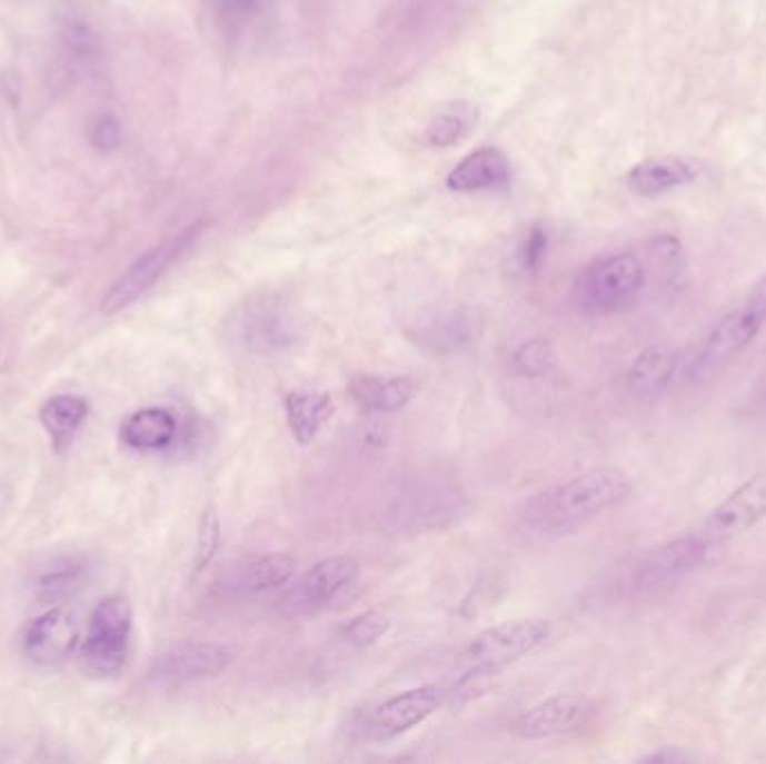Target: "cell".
<instances>
[{
    "instance_id": "cell-21",
    "label": "cell",
    "mask_w": 766,
    "mask_h": 764,
    "mask_svg": "<svg viewBox=\"0 0 766 764\" xmlns=\"http://www.w3.org/2000/svg\"><path fill=\"white\" fill-rule=\"evenodd\" d=\"M178 419L167 408H143L132 413L121 426V441L135 450H160L173 444Z\"/></svg>"
},
{
    "instance_id": "cell-4",
    "label": "cell",
    "mask_w": 766,
    "mask_h": 764,
    "mask_svg": "<svg viewBox=\"0 0 766 764\" xmlns=\"http://www.w3.org/2000/svg\"><path fill=\"white\" fill-rule=\"evenodd\" d=\"M200 234H202V222L191 225L189 229L180 231L178 236H173V238L165 240L162 245L146 251L108 289V294L101 300V312L103 315H117L123 308H128V305H132L137 298H141L152 285H156L167 274V269L176 260H180L191 249V245L198 240Z\"/></svg>"
},
{
    "instance_id": "cell-5",
    "label": "cell",
    "mask_w": 766,
    "mask_h": 764,
    "mask_svg": "<svg viewBox=\"0 0 766 764\" xmlns=\"http://www.w3.org/2000/svg\"><path fill=\"white\" fill-rule=\"evenodd\" d=\"M549 633L551 626L545 619L507 622L480 633L465 651V657L469 666L498 677L507 666L545 644Z\"/></svg>"
},
{
    "instance_id": "cell-2",
    "label": "cell",
    "mask_w": 766,
    "mask_h": 764,
    "mask_svg": "<svg viewBox=\"0 0 766 764\" xmlns=\"http://www.w3.org/2000/svg\"><path fill=\"white\" fill-rule=\"evenodd\" d=\"M644 287V262L635 254H615L583 271L574 287V300L587 315H617L637 302Z\"/></svg>"
},
{
    "instance_id": "cell-34",
    "label": "cell",
    "mask_w": 766,
    "mask_h": 764,
    "mask_svg": "<svg viewBox=\"0 0 766 764\" xmlns=\"http://www.w3.org/2000/svg\"><path fill=\"white\" fill-rule=\"evenodd\" d=\"M231 3L233 6H245V3H249V0H231Z\"/></svg>"
},
{
    "instance_id": "cell-15",
    "label": "cell",
    "mask_w": 766,
    "mask_h": 764,
    "mask_svg": "<svg viewBox=\"0 0 766 764\" xmlns=\"http://www.w3.org/2000/svg\"><path fill=\"white\" fill-rule=\"evenodd\" d=\"M704 167L688 158H657L637 165L628 173V187L641 198H657L693 185Z\"/></svg>"
},
{
    "instance_id": "cell-6",
    "label": "cell",
    "mask_w": 766,
    "mask_h": 764,
    "mask_svg": "<svg viewBox=\"0 0 766 764\" xmlns=\"http://www.w3.org/2000/svg\"><path fill=\"white\" fill-rule=\"evenodd\" d=\"M359 574V563L350 556H332L305 572L285 594V605L291 613H317L330 605L344 589H348Z\"/></svg>"
},
{
    "instance_id": "cell-7",
    "label": "cell",
    "mask_w": 766,
    "mask_h": 764,
    "mask_svg": "<svg viewBox=\"0 0 766 764\" xmlns=\"http://www.w3.org/2000/svg\"><path fill=\"white\" fill-rule=\"evenodd\" d=\"M766 518V472L755 474L742 487H737L702 527L704 538L710 545L735 538Z\"/></svg>"
},
{
    "instance_id": "cell-8",
    "label": "cell",
    "mask_w": 766,
    "mask_h": 764,
    "mask_svg": "<svg viewBox=\"0 0 766 764\" xmlns=\"http://www.w3.org/2000/svg\"><path fill=\"white\" fill-rule=\"evenodd\" d=\"M439 702L441 691L432 684L399 693L368 713L364 733L372 742L395 740L397 735L406 733L408 728L421 724L428 715H432Z\"/></svg>"
},
{
    "instance_id": "cell-17",
    "label": "cell",
    "mask_w": 766,
    "mask_h": 764,
    "mask_svg": "<svg viewBox=\"0 0 766 764\" xmlns=\"http://www.w3.org/2000/svg\"><path fill=\"white\" fill-rule=\"evenodd\" d=\"M679 368V355L666 344L650 346L637 355L633 361L626 384L637 399H653L661 395Z\"/></svg>"
},
{
    "instance_id": "cell-29",
    "label": "cell",
    "mask_w": 766,
    "mask_h": 764,
    "mask_svg": "<svg viewBox=\"0 0 766 764\" xmlns=\"http://www.w3.org/2000/svg\"><path fill=\"white\" fill-rule=\"evenodd\" d=\"M388 628L390 622L384 613H379V609H368V613H361L346 626L344 635L355 646H372L388 633Z\"/></svg>"
},
{
    "instance_id": "cell-23",
    "label": "cell",
    "mask_w": 766,
    "mask_h": 764,
    "mask_svg": "<svg viewBox=\"0 0 766 764\" xmlns=\"http://www.w3.org/2000/svg\"><path fill=\"white\" fill-rule=\"evenodd\" d=\"M294 569H296L294 556H289L285 552L265 554L242 572L240 589L247 594L273 592V589H278L291 581Z\"/></svg>"
},
{
    "instance_id": "cell-26",
    "label": "cell",
    "mask_w": 766,
    "mask_h": 764,
    "mask_svg": "<svg viewBox=\"0 0 766 764\" xmlns=\"http://www.w3.org/2000/svg\"><path fill=\"white\" fill-rule=\"evenodd\" d=\"M86 576V563L77 558L54 560L37 581V594L43 601H59L81 587Z\"/></svg>"
},
{
    "instance_id": "cell-9",
    "label": "cell",
    "mask_w": 766,
    "mask_h": 764,
    "mask_svg": "<svg viewBox=\"0 0 766 764\" xmlns=\"http://www.w3.org/2000/svg\"><path fill=\"white\" fill-rule=\"evenodd\" d=\"M459 512H462V496L455 492V487L426 485L401 496V503L388 514V518L390 527L399 534H421L452 523Z\"/></svg>"
},
{
    "instance_id": "cell-25",
    "label": "cell",
    "mask_w": 766,
    "mask_h": 764,
    "mask_svg": "<svg viewBox=\"0 0 766 764\" xmlns=\"http://www.w3.org/2000/svg\"><path fill=\"white\" fill-rule=\"evenodd\" d=\"M476 123V108L471 103L457 101L444 108L426 128V141L430 146H450L462 139Z\"/></svg>"
},
{
    "instance_id": "cell-3",
    "label": "cell",
    "mask_w": 766,
    "mask_h": 764,
    "mask_svg": "<svg viewBox=\"0 0 766 764\" xmlns=\"http://www.w3.org/2000/svg\"><path fill=\"white\" fill-rule=\"evenodd\" d=\"M132 633V607L123 596L103 598L90 617L88 637L81 646V668L92 677L117 675L128 657Z\"/></svg>"
},
{
    "instance_id": "cell-10",
    "label": "cell",
    "mask_w": 766,
    "mask_h": 764,
    "mask_svg": "<svg viewBox=\"0 0 766 764\" xmlns=\"http://www.w3.org/2000/svg\"><path fill=\"white\" fill-rule=\"evenodd\" d=\"M233 655L227 646L213 642H187L169 648L150 668V679L162 684H182L216 677L231 664Z\"/></svg>"
},
{
    "instance_id": "cell-30",
    "label": "cell",
    "mask_w": 766,
    "mask_h": 764,
    "mask_svg": "<svg viewBox=\"0 0 766 764\" xmlns=\"http://www.w3.org/2000/svg\"><path fill=\"white\" fill-rule=\"evenodd\" d=\"M119 139H121V130L112 117L103 115L94 119L90 128V141L97 150H115L119 146Z\"/></svg>"
},
{
    "instance_id": "cell-28",
    "label": "cell",
    "mask_w": 766,
    "mask_h": 764,
    "mask_svg": "<svg viewBox=\"0 0 766 764\" xmlns=\"http://www.w3.org/2000/svg\"><path fill=\"white\" fill-rule=\"evenodd\" d=\"M220 547V518L213 505L205 507L198 523V538H196V572H202L216 558Z\"/></svg>"
},
{
    "instance_id": "cell-24",
    "label": "cell",
    "mask_w": 766,
    "mask_h": 764,
    "mask_svg": "<svg viewBox=\"0 0 766 764\" xmlns=\"http://www.w3.org/2000/svg\"><path fill=\"white\" fill-rule=\"evenodd\" d=\"M88 401L77 395H57L41 408V424L54 441H66L88 415Z\"/></svg>"
},
{
    "instance_id": "cell-22",
    "label": "cell",
    "mask_w": 766,
    "mask_h": 764,
    "mask_svg": "<svg viewBox=\"0 0 766 764\" xmlns=\"http://www.w3.org/2000/svg\"><path fill=\"white\" fill-rule=\"evenodd\" d=\"M332 410V399L326 393L294 390L285 397L287 424L300 444H310L319 435Z\"/></svg>"
},
{
    "instance_id": "cell-33",
    "label": "cell",
    "mask_w": 766,
    "mask_h": 764,
    "mask_svg": "<svg viewBox=\"0 0 766 764\" xmlns=\"http://www.w3.org/2000/svg\"><path fill=\"white\" fill-rule=\"evenodd\" d=\"M644 760H650V762H666V760H682L679 753H657V755H648Z\"/></svg>"
},
{
    "instance_id": "cell-27",
    "label": "cell",
    "mask_w": 766,
    "mask_h": 764,
    "mask_svg": "<svg viewBox=\"0 0 766 764\" xmlns=\"http://www.w3.org/2000/svg\"><path fill=\"white\" fill-rule=\"evenodd\" d=\"M511 366L523 377H545L556 368V348L549 339H529L514 350Z\"/></svg>"
},
{
    "instance_id": "cell-18",
    "label": "cell",
    "mask_w": 766,
    "mask_h": 764,
    "mask_svg": "<svg viewBox=\"0 0 766 764\" xmlns=\"http://www.w3.org/2000/svg\"><path fill=\"white\" fill-rule=\"evenodd\" d=\"M762 326L737 305L735 310L726 312L715 328L708 333L704 348H702V361L713 366L730 359L733 355L742 353L757 335Z\"/></svg>"
},
{
    "instance_id": "cell-31",
    "label": "cell",
    "mask_w": 766,
    "mask_h": 764,
    "mask_svg": "<svg viewBox=\"0 0 766 764\" xmlns=\"http://www.w3.org/2000/svg\"><path fill=\"white\" fill-rule=\"evenodd\" d=\"M742 308L764 328V324H766V274L753 285V289L748 291V296L742 302Z\"/></svg>"
},
{
    "instance_id": "cell-19",
    "label": "cell",
    "mask_w": 766,
    "mask_h": 764,
    "mask_svg": "<svg viewBox=\"0 0 766 764\" xmlns=\"http://www.w3.org/2000/svg\"><path fill=\"white\" fill-rule=\"evenodd\" d=\"M509 180V162L498 148H480L459 162L446 178L452 191H483Z\"/></svg>"
},
{
    "instance_id": "cell-1",
    "label": "cell",
    "mask_w": 766,
    "mask_h": 764,
    "mask_svg": "<svg viewBox=\"0 0 766 764\" xmlns=\"http://www.w3.org/2000/svg\"><path fill=\"white\" fill-rule=\"evenodd\" d=\"M635 492L633 478L615 467L591 469L525 500L516 514L520 529L554 538L569 534L591 518L619 507Z\"/></svg>"
},
{
    "instance_id": "cell-32",
    "label": "cell",
    "mask_w": 766,
    "mask_h": 764,
    "mask_svg": "<svg viewBox=\"0 0 766 764\" xmlns=\"http://www.w3.org/2000/svg\"><path fill=\"white\" fill-rule=\"evenodd\" d=\"M545 249H547V238H545V234L540 229H536L529 236L527 247H525V265H527V269H538L540 267Z\"/></svg>"
},
{
    "instance_id": "cell-14",
    "label": "cell",
    "mask_w": 766,
    "mask_h": 764,
    "mask_svg": "<svg viewBox=\"0 0 766 764\" xmlns=\"http://www.w3.org/2000/svg\"><path fill=\"white\" fill-rule=\"evenodd\" d=\"M300 337L296 319L276 300H260L242 317V339L251 350L278 353Z\"/></svg>"
},
{
    "instance_id": "cell-11",
    "label": "cell",
    "mask_w": 766,
    "mask_h": 764,
    "mask_svg": "<svg viewBox=\"0 0 766 764\" xmlns=\"http://www.w3.org/2000/svg\"><path fill=\"white\" fill-rule=\"evenodd\" d=\"M589 713V706L578 695H556L529 711H525L514 724L511 733L520 740H545L565 735L578 728Z\"/></svg>"
},
{
    "instance_id": "cell-16",
    "label": "cell",
    "mask_w": 766,
    "mask_h": 764,
    "mask_svg": "<svg viewBox=\"0 0 766 764\" xmlns=\"http://www.w3.org/2000/svg\"><path fill=\"white\" fill-rule=\"evenodd\" d=\"M419 393V384L408 375H361L352 379L350 395L368 413H397Z\"/></svg>"
},
{
    "instance_id": "cell-20",
    "label": "cell",
    "mask_w": 766,
    "mask_h": 764,
    "mask_svg": "<svg viewBox=\"0 0 766 764\" xmlns=\"http://www.w3.org/2000/svg\"><path fill=\"white\" fill-rule=\"evenodd\" d=\"M417 346L432 355H452L471 346L476 339V326L467 315L446 312L430 317L412 330Z\"/></svg>"
},
{
    "instance_id": "cell-13",
    "label": "cell",
    "mask_w": 766,
    "mask_h": 764,
    "mask_svg": "<svg viewBox=\"0 0 766 764\" xmlns=\"http://www.w3.org/2000/svg\"><path fill=\"white\" fill-rule=\"evenodd\" d=\"M710 547L713 545L704 538L702 532L675 538L644 556L637 569V581L639 585H659L664 581L693 572L706 560Z\"/></svg>"
},
{
    "instance_id": "cell-12",
    "label": "cell",
    "mask_w": 766,
    "mask_h": 764,
    "mask_svg": "<svg viewBox=\"0 0 766 764\" xmlns=\"http://www.w3.org/2000/svg\"><path fill=\"white\" fill-rule=\"evenodd\" d=\"M79 644V624L68 609H50L32 622L26 633V655L39 666H57L66 662Z\"/></svg>"
}]
</instances>
